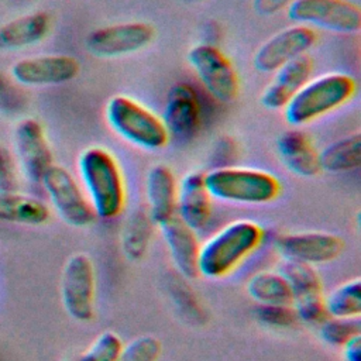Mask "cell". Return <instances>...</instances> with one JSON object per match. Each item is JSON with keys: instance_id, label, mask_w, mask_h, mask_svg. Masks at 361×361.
Segmentation results:
<instances>
[{"instance_id": "obj_14", "label": "cell", "mask_w": 361, "mask_h": 361, "mask_svg": "<svg viewBox=\"0 0 361 361\" xmlns=\"http://www.w3.org/2000/svg\"><path fill=\"white\" fill-rule=\"evenodd\" d=\"M80 71V63L71 55L48 54L27 56L11 66V78L24 86H52L73 80Z\"/></svg>"}, {"instance_id": "obj_27", "label": "cell", "mask_w": 361, "mask_h": 361, "mask_svg": "<svg viewBox=\"0 0 361 361\" xmlns=\"http://www.w3.org/2000/svg\"><path fill=\"white\" fill-rule=\"evenodd\" d=\"M278 271L283 275L289 285L292 302L324 295L322 278L316 271V267L300 262L282 261L278 267Z\"/></svg>"}, {"instance_id": "obj_18", "label": "cell", "mask_w": 361, "mask_h": 361, "mask_svg": "<svg viewBox=\"0 0 361 361\" xmlns=\"http://www.w3.org/2000/svg\"><path fill=\"white\" fill-rule=\"evenodd\" d=\"M313 59L305 54L274 72V78L261 93L259 103L268 110H283L289 100L312 78Z\"/></svg>"}, {"instance_id": "obj_15", "label": "cell", "mask_w": 361, "mask_h": 361, "mask_svg": "<svg viewBox=\"0 0 361 361\" xmlns=\"http://www.w3.org/2000/svg\"><path fill=\"white\" fill-rule=\"evenodd\" d=\"M161 120L169 137L185 140L197 133L202 123V106L192 85L178 82L169 89Z\"/></svg>"}, {"instance_id": "obj_12", "label": "cell", "mask_w": 361, "mask_h": 361, "mask_svg": "<svg viewBox=\"0 0 361 361\" xmlns=\"http://www.w3.org/2000/svg\"><path fill=\"white\" fill-rule=\"evenodd\" d=\"M16 161L24 178L41 185L47 171L54 165V155L42 124L32 117L20 120L14 128Z\"/></svg>"}, {"instance_id": "obj_35", "label": "cell", "mask_w": 361, "mask_h": 361, "mask_svg": "<svg viewBox=\"0 0 361 361\" xmlns=\"http://www.w3.org/2000/svg\"><path fill=\"white\" fill-rule=\"evenodd\" d=\"M24 103L23 94L8 78L0 73V110L6 114H13Z\"/></svg>"}, {"instance_id": "obj_37", "label": "cell", "mask_w": 361, "mask_h": 361, "mask_svg": "<svg viewBox=\"0 0 361 361\" xmlns=\"http://www.w3.org/2000/svg\"><path fill=\"white\" fill-rule=\"evenodd\" d=\"M343 361H361V334L351 338L341 348Z\"/></svg>"}, {"instance_id": "obj_32", "label": "cell", "mask_w": 361, "mask_h": 361, "mask_svg": "<svg viewBox=\"0 0 361 361\" xmlns=\"http://www.w3.org/2000/svg\"><path fill=\"white\" fill-rule=\"evenodd\" d=\"M161 351V341L155 336L144 334L123 344L117 361H158Z\"/></svg>"}, {"instance_id": "obj_2", "label": "cell", "mask_w": 361, "mask_h": 361, "mask_svg": "<svg viewBox=\"0 0 361 361\" xmlns=\"http://www.w3.org/2000/svg\"><path fill=\"white\" fill-rule=\"evenodd\" d=\"M265 231L257 221L234 220L200 243L197 275L220 279L235 271L264 243Z\"/></svg>"}, {"instance_id": "obj_3", "label": "cell", "mask_w": 361, "mask_h": 361, "mask_svg": "<svg viewBox=\"0 0 361 361\" xmlns=\"http://www.w3.org/2000/svg\"><path fill=\"white\" fill-rule=\"evenodd\" d=\"M355 92V79L344 72L310 78L283 107V117L292 127L306 126L348 103Z\"/></svg>"}, {"instance_id": "obj_28", "label": "cell", "mask_w": 361, "mask_h": 361, "mask_svg": "<svg viewBox=\"0 0 361 361\" xmlns=\"http://www.w3.org/2000/svg\"><path fill=\"white\" fill-rule=\"evenodd\" d=\"M317 333L320 340L333 348H341L351 338L361 334L360 319H344L327 316L319 326Z\"/></svg>"}, {"instance_id": "obj_1", "label": "cell", "mask_w": 361, "mask_h": 361, "mask_svg": "<svg viewBox=\"0 0 361 361\" xmlns=\"http://www.w3.org/2000/svg\"><path fill=\"white\" fill-rule=\"evenodd\" d=\"M78 173L94 217L113 220L123 213L126 180L117 158L109 149L99 145L83 149L78 158Z\"/></svg>"}, {"instance_id": "obj_36", "label": "cell", "mask_w": 361, "mask_h": 361, "mask_svg": "<svg viewBox=\"0 0 361 361\" xmlns=\"http://www.w3.org/2000/svg\"><path fill=\"white\" fill-rule=\"evenodd\" d=\"M293 0H252V8L259 16H274L288 8Z\"/></svg>"}, {"instance_id": "obj_31", "label": "cell", "mask_w": 361, "mask_h": 361, "mask_svg": "<svg viewBox=\"0 0 361 361\" xmlns=\"http://www.w3.org/2000/svg\"><path fill=\"white\" fill-rule=\"evenodd\" d=\"M123 344L121 337L116 331H102L76 361H117Z\"/></svg>"}, {"instance_id": "obj_20", "label": "cell", "mask_w": 361, "mask_h": 361, "mask_svg": "<svg viewBox=\"0 0 361 361\" xmlns=\"http://www.w3.org/2000/svg\"><path fill=\"white\" fill-rule=\"evenodd\" d=\"M276 152L283 166L300 178H312L320 172L319 151L300 130H289L276 141Z\"/></svg>"}, {"instance_id": "obj_17", "label": "cell", "mask_w": 361, "mask_h": 361, "mask_svg": "<svg viewBox=\"0 0 361 361\" xmlns=\"http://www.w3.org/2000/svg\"><path fill=\"white\" fill-rule=\"evenodd\" d=\"M212 202L202 172H188L178 182L175 214L196 233L207 227L212 219Z\"/></svg>"}, {"instance_id": "obj_24", "label": "cell", "mask_w": 361, "mask_h": 361, "mask_svg": "<svg viewBox=\"0 0 361 361\" xmlns=\"http://www.w3.org/2000/svg\"><path fill=\"white\" fill-rule=\"evenodd\" d=\"M320 171L345 173L357 171L361 165V134L355 133L340 138L319 151Z\"/></svg>"}, {"instance_id": "obj_26", "label": "cell", "mask_w": 361, "mask_h": 361, "mask_svg": "<svg viewBox=\"0 0 361 361\" xmlns=\"http://www.w3.org/2000/svg\"><path fill=\"white\" fill-rule=\"evenodd\" d=\"M324 309L330 317L360 319L361 279H348L323 295Z\"/></svg>"}, {"instance_id": "obj_13", "label": "cell", "mask_w": 361, "mask_h": 361, "mask_svg": "<svg viewBox=\"0 0 361 361\" xmlns=\"http://www.w3.org/2000/svg\"><path fill=\"white\" fill-rule=\"evenodd\" d=\"M316 31L310 27L293 24L269 37L255 51L252 65L257 72L274 73L288 62L307 54L316 44Z\"/></svg>"}, {"instance_id": "obj_6", "label": "cell", "mask_w": 361, "mask_h": 361, "mask_svg": "<svg viewBox=\"0 0 361 361\" xmlns=\"http://www.w3.org/2000/svg\"><path fill=\"white\" fill-rule=\"evenodd\" d=\"M61 302L68 316L79 323H87L96 312V269L85 252L72 254L61 274Z\"/></svg>"}, {"instance_id": "obj_4", "label": "cell", "mask_w": 361, "mask_h": 361, "mask_svg": "<svg viewBox=\"0 0 361 361\" xmlns=\"http://www.w3.org/2000/svg\"><path fill=\"white\" fill-rule=\"evenodd\" d=\"M212 199L238 204H268L282 192L279 179L264 169L217 166L203 173Z\"/></svg>"}, {"instance_id": "obj_21", "label": "cell", "mask_w": 361, "mask_h": 361, "mask_svg": "<svg viewBox=\"0 0 361 361\" xmlns=\"http://www.w3.org/2000/svg\"><path fill=\"white\" fill-rule=\"evenodd\" d=\"M51 30V17L34 11L0 25V49H23L42 41Z\"/></svg>"}, {"instance_id": "obj_33", "label": "cell", "mask_w": 361, "mask_h": 361, "mask_svg": "<svg viewBox=\"0 0 361 361\" xmlns=\"http://www.w3.org/2000/svg\"><path fill=\"white\" fill-rule=\"evenodd\" d=\"M290 305L298 316L299 323L317 327L327 317V313L324 309V302H323V295L314 296V298H306V299H300V300H293Z\"/></svg>"}, {"instance_id": "obj_19", "label": "cell", "mask_w": 361, "mask_h": 361, "mask_svg": "<svg viewBox=\"0 0 361 361\" xmlns=\"http://www.w3.org/2000/svg\"><path fill=\"white\" fill-rule=\"evenodd\" d=\"M178 179L165 164L152 165L145 176L147 213L155 226L175 216Z\"/></svg>"}, {"instance_id": "obj_7", "label": "cell", "mask_w": 361, "mask_h": 361, "mask_svg": "<svg viewBox=\"0 0 361 361\" xmlns=\"http://www.w3.org/2000/svg\"><path fill=\"white\" fill-rule=\"evenodd\" d=\"M295 24L336 34H357L361 30V8L351 0H293L286 8Z\"/></svg>"}, {"instance_id": "obj_11", "label": "cell", "mask_w": 361, "mask_h": 361, "mask_svg": "<svg viewBox=\"0 0 361 361\" xmlns=\"http://www.w3.org/2000/svg\"><path fill=\"white\" fill-rule=\"evenodd\" d=\"M155 37L152 25L142 21L99 27L86 37V49L97 58H118L148 47Z\"/></svg>"}, {"instance_id": "obj_25", "label": "cell", "mask_w": 361, "mask_h": 361, "mask_svg": "<svg viewBox=\"0 0 361 361\" xmlns=\"http://www.w3.org/2000/svg\"><path fill=\"white\" fill-rule=\"evenodd\" d=\"M247 295L257 305H290L292 293L283 275L276 269H261L245 283Z\"/></svg>"}, {"instance_id": "obj_30", "label": "cell", "mask_w": 361, "mask_h": 361, "mask_svg": "<svg viewBox=\"0 0 361 361\" xmlns=\"http://www.w3.org/2000/svg\"><path fill=\"white\" fill-rule=\"evenodd\" d=\"M169 292L175 306L178 307L179 313L183 314V317H186L192 323L202 322V319L204 317V310L200 306V302L197 300L193 289L186 283V279L183 276L178 275V278L172 279Z\"/></svg>"}, {"instance_id": "obj_34", "label": "cell", "mask_w": 361, "mask_h": 361, "mask_svg": "<svg viewBox=\"0 0 361 361\" xmlns=\"http://www.w3.org/2000/svg\"><path fill=\"white\" fill-rule=\"evenodd\" d=\"M18 165L11 152L0 144V192L16 190L18 183Z\"/></svg>"}, {"instance_id": "obj_10", "label": "cell", "mask_w": 361, "mask_h": 361, "mask_svg": "<svg viewBox=\"0 0 361 361\" xmlns=\"http://www.w3.org/2000/svg\"><path fill=\"white\" fill-rule=\"evenodd\" d=\"M274 247L282 261L317 267L337 259L344 243L340 235L327 231H296L279 234Z\"/></svg>"}, {"instance_id": "obj_29", "label": "cell", "mask_w": 361, "mask_h": 361, "mask_svg": "<svg viewBox=\"0 0 361 361\" xmlns=\"http://www.w3.org/2000/svg\"><path fill=\"white\" fill-rule=\"evenodd\" d=\"M252 316L259 324L274 330H289L299 324L292 305H257Z\"/></svg>"}, {"instance_id": "obj_9", "label": "cell", "mask_w": 361, "mask_h": 361, "mask_svg": "<svg viewBox=\"0 0 361 361\" xmlns=\"http://www.w3.org/2000/svg\"><path fill=\"white\" fill-rule=\"evenodd\" d=\"M55 213L71 227L83 228L94 221L92 206L79 180L61 165L54 164L41 180Z\"/></svg>"}, {"instance_id": "obj_5", "label": "cell", "mask_w": 361, "mask_h": 361, "mask_svg": "<svg viewBox=\"0 0 361 361\" xmlns=\"http://www.w3.org/2000/svg\"><path fill=\"white\" fill-rule=\"evenodd\" d=\"M104 118L111 131L140 149L158 151L169 141L161 116L133 97L124 94L110 97L104 107Z\"/></svg>"}, {"instance_id": "obj_22", "label": "cell", "mask_w": 361, "mask_h": 361, "mask_svg": "<svg viewBox=\"0 0 361 361\" xmlns=\"http://www.w3.org/2000/svg\"><path fill=\"white\" fill-rule=\"evenodd\" d=\"M51 217L49 206L37 196L18 190L0 192V221L41 226Z\"/></svg>"}, {"instance_id": "obj_23", "label": "cell", "mask_w": 361, "mask_h": 361, "mask_svg": "<svg viewBox=\"0 0 361 361\" xmlns=\"http://www.w3.org/2000/svg\"><path fill=\"white\" fill-rule=\"evenodd\" d=\"M154 227L147 210H135L126 219L120 233V248L128 261H141L147 255Z\"/></svg>"}, {"instance_id": "obj_16", "label": "cell", "mask_w": 361, "mask_h": 361, "mask_svg": "<svg viewBox=\"0 0 361 361\" xmlns=\"http://www.w3.org/2000/svg\"><path fill=\"white\" fill-rule=\"evenodd\" d=\"M166 245L172 265L185 279L197 276V258L200 241L197 233L186 226L176 214L157 226Z\"/></svg>"}, {"instance_id": "obj_8", "label": "cell", "mask_w": 361, "mask_h": 361, "mask_svg": "<svg viewBox=\"0 0 361 361\" xmlns=\"http://www.w3.org/2000/svg\"><path fill=\"white\" fill-rule=\"evenodd\" d=\"M186 59L204 90L214 100L231 103L238 96V75L220 48L207 42L196 44L189 49Z\"/></svg>"}, {"instance_id": "obj_38", "label": "cell", "mask_w": 361, "mask_h": 361, "mask_svg": "<svg viewBox=\"0 0 361 361\" xmlns=\"http://www.w3.org/2000/svg\"><path fill=\"white\" fill-rule=\"evenodd\" d=\"M188 1H199V0H188Z\"/></svg>"}]
</instances>
